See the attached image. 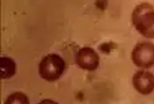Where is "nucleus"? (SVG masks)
I'll return each instance as SVG.
<instances>
[{"instance_id": "obj_1", "label": "nucleus", "mask_w": 154, "mask_h": 104, "mask_svg": "<svg viewBox=\"0 0 154 104\" xmlns=\"http://www.w3.org/2000/svg\"><path fill=\"white\" fill-rule=\"evenodd\" d=\"M134 28L148 39L154 38V6L148 3L139 4L132 11Z\"/></svg>"}, {"instance_id": "obj_5", "label": "nucleus", "mask_w": 154, "mask_h": 104, "mask_svg": "<svg viewBox=\"0 0 154 104\" xmlns=\"http://www.w3.org/2000/svg\"><path fill=\"white\" fill-rule=\"evenodd\" d=\"M132 83L140 94H150L154 91V75L147 70H139L133 75Z\"/></svg>"}, {"instance_id": "obj_6", "label": "nucleus", "mask_w": 154, "mask_h": 104, "mask_svg": "<svg viewBox=\"0 0 154 104\" xmlns=\"http://www.w3.org/2000/svg\"><path fill=\"white\" fill-rule=\"evenodd\" d=\"M16 74V64L11 58L3 56L0 59V77L3 80L11 79Z\"/></svg>"}, {"instance_id": "obj_4", "label": "nucleus", "mask_w": 154, "mask_h": 104, "mask_svg": "<svg viewBox=\"0 0 154 104\" xmlns=\"http://www.w3.org/2000/svg\"><path fill=\"white\" fill-rule=\"evenodd\" d=\"M75 62L76 65L85 71H95L99 68L100 64V56L93 48L84 47L78 50L75 55Z\"/></svg>"}, {"instance_id": "obj_2", "label": "nucleus", "mask_w": 154, "mask_h": 104, "mask_svg": "<svg viewBox=\"0 0 154 104\" xmlns=\"http://www.w3.org/2000/svg\"><path fill=\"white\" fill-rule=\"evenodd\" d=\"M64 71H66V61L58 54H48L43 56L38 65V74L48 82L59 80Z\"/></svg>"}, {"instance_id": "obj_3", "label": "nucleus", "mask_w": 154, "mask_h": 104, "mask_svg": "<svg viewBox=\"0 0 154 104\" xmlns=\"http://www.w3.org/2000/svg\"><path fill=\"white\" fill-rule=\"evenodd\" d=\"M132 61L137 68L150 69L154 66V44L150 42H139L132 50Z\"/></svg>"}, {"instance_id": "obj_7", "label": "nucleus", "mask_w": 154, "mask_h": 104, "mask_svg": "<svg viewBox=\"0 0 154 104\" xmlns=\"http://www.w3.org/2000/svg\"><path fill=\"white\" fill-rule=\"evenodd\" d=\"M5 103L6 104H9V103H21V104L23 103V104H29L30 100H29V98H27L26 94L16 92V93H12L11 96H9L8 99L5 100Z\"/></svg>"}]
</instances>
